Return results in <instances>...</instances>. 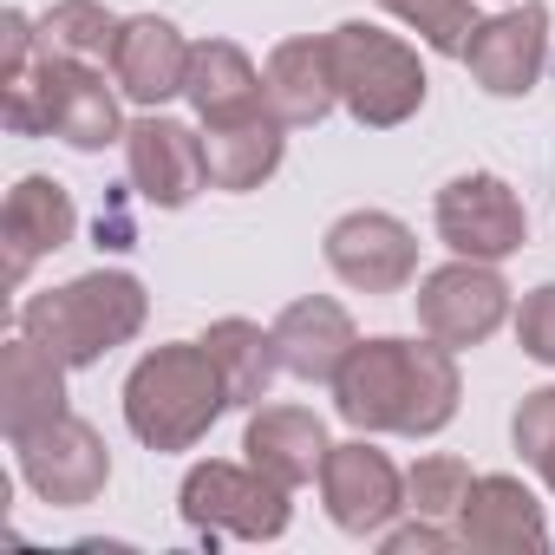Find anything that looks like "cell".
Segmentation results:
<instances>
[{
    "mask_svg": "<svg viewBox=\"0 0 555 555\" xmlns=\"http://www.w3.org/2000/svg\"><path fill=\"white\" fill-rule=\"evenodd\" d=\"M464 379H457V353L444 340H360L347 353V366L334 373V412L366 431V438H438L457 418Z\"/></svg>",
    "mask_w": 555,
    "mask_h": 555,
    "instance_id": "cell-1",
    "label": "cell"
},
{
    "mask_svg": "<svg viewBox=\"0 0 555 555\" xmlns=\"http://www.w3.org/2000/svg\"><path fill=\"white\" fill-rule=\"evenodd\" d=\"M118 86H105L99 60H66L53 47H40L34 66L0 79V118L14 138H60L73 151H105L125 144V112H118Z\"/></svg>",
    "mask_w": 555,
    "mask_h": 555,
    "instance_id": "cell-2",
    "label": "cell"
},
{
    "mask_svg": "<svg viewBox=\"0 0 555 555\" xmlns=\"http://www.w3.org/2000/svg\"><path fill=\"white\" fill-rule=\"evenodd\" d=\"M144 321H151V295L125 268H92L66 288H47V295L21 301V334L73 373L99 366L112 347H131L144 334Z\"/></svg>",
    "mask_w": 555,
    "mask_h": 555,
    "instance_id": "cell-3",
    "label": "cell"
},
{
    "mask_svg": "<svg viewBox=\"0 0 555 555\" xmlns=\"http://www.w3.org/2000/svg\"><path fill=\"white\" fill-rule=\"evenodd\" d=\"M229 412V386L203 340L151 347L125 379V425L144 451H190Z\"/></svg>",
    "mask_w": 555,
    "mask_h": 555,
    "instance_id": "cell-4",
    "label": "cell"
},
{
    "mask_svg": "<svg viewBox=\"0 0 555 555\" xmlns=\"http://www.w3.org/2000/svg\"><path fill=\"white\" fill-rule=\"evenodd\" d=\"M334 47V79H340V105L360 131H399L405 118L425 112L431 79L418 66V47L373 27V21H340L327 34Z\"/></svg>",
    "mask_w": 555,
    "mask_h": 555,
    "instance_id": "cell-5",
    "label": "cell"
},
{
    "mask_svg": "<svg viewBox=\"0 0 555 555\" xmlns=\"http://www.w3.org/2000/svg\"><path fill=\"white\" fill-rule=\"evenodd\" d=\"M295 490L288 483H274L268 470H255L248 457L242 464H229V457H209V464H190V477H183V490H177V509H183V522L216 548L222 535H235V542H274L288 529V516H295V503H288Z\"/></svg>",
    "mask_w": 555,
    "mask_h": 555,
    "instance_id": "cell-6",
    "label": "cell"
},
{
    "mask_svg": "<svg viewBox=\"0 0 555 555\" xmlns=\"http://www.w3.org/2000/svg\"><path fill=\"white\" fill-rule=\"evenodd\" d=\"M503 321H516V308H509V282L496 274V261L451 255L444 268L418 274V327L444 340L451 353L483 347Z\"/></svg>",
    "mask_w": 555,
    "mask_h": 555,
    "instance_id": "cell-7",
    "label": "cell"
},
{
    "mask_svg": "<svg viewBox=\"0 0 555 555\" xmlns=\"http://www.w3.org/2000/svg\"><path fill=\"white\" fill-rule=\"evenodd\" d=\"M438 216V242L451 255H470V261H509L522 242H529V216H522V196L496 177V170H464L438 190L431 203Z\"/></svg>",
    "mask_w": 555,
    "mask_h": 555,
    "instance_id": "cell-8",
    "label": "cell"
},
{
    "mask_svg": "<svg viewBox=\"0 0 555 555\" xmlns=\"http://www.w3.org/2000/svg\"><path fill=\"white\" fill-rule=\"evenodd\" d=\"M321 503H327V522L340 535H360V542H379L399 509H405V470L366 444V431L353 444H334L327 464H321Z\"/></svg>",
    "mask_w": 555,
    "mask_h": 555,
    "instance_id": "cell-9",
    "label": "cell"
},
{
    "mask_svg": "<svg viewBox=\"0 0 555 555\" xmlns=\"http://www.w3.org/2000/svg\"><path fill=\"white\" fill-rule=\"evenodd\" d=\"M14 457H21L27 490H34L40 503H53V509H86V503H99L105 483H112V451H105V438H99L86 418H73V412L53 418L47 431L21 438Z\"/></svg>",
    "mask_w": 555,
    "mask_h": 555,
    "instance_id": "cell-10",
    "label": "cell"
},
{
    "mask_svg": "<svg viewBox=\"0 0 555 555\" xmlns=\"http://www.w3.org/2000/svg\"><path fill=\"white\" fill-rule=\"evenodd\" d=\"M125 177L151 209H190L209 190L203 131H190L164 112H138L125 125Z\"/></svg>",
    "mask_w": 555,
    "mask_h": 555,
    "instance_id": "cell-11",
    "label": "cell"
},
{
    "mask_svg": "<svg viewBox=\"0 0 555 555\" xmlns=\"http://www.w3.org/2000/svg\"><path fill=\"white\" fill-rule=\"evenodd\" d=\"M321 255H327V268L340 274V282L360 288V295H399V288H412V274H418V235L392 209H347L327 229Z\"/></svg>",
    "mask_w": 555,
    "mask_h": 555,
    "instance_id": "cell-12",
    "label": "cell"
},
{
    "mask_svg": "<svg viewBox=\"0 0 555 555\" xmlns=\"http://www.w3.org/2000/svg\"><path fill=\"white\" fill-rule=\"evenodd\" d=\"M464 66L490 99H529L548 73V8L522 0V8L477 21L464 40Z\"/></svg>",
    "mask_w": 555,
    "mask_h": 555,
    "instance_id": "cell-13",
    "label": "cell"
},
{
    "mask_svg": "<svg viewBox=\"0 0 555 555\" xmlns=\"http://www.w3.org/2000/svg\"><path fill=\"white\" fill-rule=\"evenodd\" d=\"M112 86L144 105V112H164L170 99H183V79H190V40L177 34V21L164 14H131L118 27V47H112Z\"/></svg>",
    "mask_w": 555,
    "mask_h": 555,
    "instance_id": "cell-14",
    "label": "cell"
},
{
    "mask_svg": "<svg viewBox=\"0 0 555 555\" xmlns=\"http://www.w3.org/2000/svg\"><path fill=\"white\" fill-rule=\"evenodd\" d=\"M457 542L477 548V555H542L548 548V522H542L535 490L522 477H509V470L477 477L464 509H457Z\"/></svg>",
    "mask_w": 555,
    "mask_h": 555,
    "instance_id": "cell-15",
    "label": "cell"
},
{
    "mask_svg": "<svg viewBox=\"0 0 555 555\" xmlns=\"http://www.w3.org/2000/svg\"><path fill=\"white\" fill-rule=\"evenodd\" d=\"M79 235V203L60 177H21L8 190V209H0V242H8V282L21 288L34 261L60 255Z\"/></svg>",
    "mask_w": 555,
    "mask_h": 555,
    "instance_id": "cell-16",
    "label": "cell"
},
{
    "mask_svg": "<svg viewBox=\"0 0 555 555\" xmlns=\"http://www.w3.org/2000/svg\"><path fill=\"white\" fill-rule=\"evenodd\" d=\"M261 86H268V112L282 118L288 131H308L321 118H334L340 105V79H334V47L327 34H295L268 53L261 66Z\"/></svg>",
    "mask_w": 555,
    "mask_h": 555,
    "instance_id": "cell-17",
    "label": "cell"
},
{
    "mask_svg": "<svg viewBox=\"0 0 555 555\" xmlns=\"http://www.w3.org/2000/svg\"><path fill=\"white\" fill-rule=\"evenodd\" d=\"M327 451H334V438H327L321 412H308V405H255V412H248L242 457H248L255 470H268L274 483H288V490L321 483Z\"/></svg>",
    "mask_w": 555,
    "mask_h": 555,
    "instance_id": "cell-18",
    "label": "cell"
},
{
    "mask_svg": "<svg viewBox=\"0 0 555 555\" xmlns=\"http://www.w3.org/2000/svg\"><path fill=\"white\" fill-rule=\"evenodd\" d=\"M274 347H282V373L308 379V386H334V373L347 366V353L360 347V327L340 301L327 295H301L274 321Z\"/></svg>",
    "mask_w": 555,
    "mask_h": 555,
    "instance_id": "cell-19",
    "label": "cell"
},
{
    "mask_svg": "<svg viewBox=\"0 0 555 555\" xmlns=\"http://www.w3.org/2000/svg\"><path fill=\"white\" fill-rule=\"evenodd\" d=\"M183 99L196 112V125H242V118H261L268 112V86L255 73V60L235 47V40H196L190 47V79H183Z\"/></svg>",
    "mask_w": 555,
    "mask_h": 555,
    "instance_id": "cell-20",
    "label": "cell"
},
{
    "mask_svg": "<svg viewBox=\"0 0 555 555\" xmlns=\"http://www.w3.org/2000/svg\"><path fill=\"white\" fill-rule=\"evenodd\" d=\"M66 373L47 347H34L27 334L8 340V353H0V431H8V444L47 431L53 418H66Z\"/></svg>",
    "mask_w": 555,
    "mask_h": 555,
    "instance_id": "cell-21",
    "label": "cell"
},
{
    "mask_svg": "<svg viewBox=\"0 0 555 555\" xmlns=\"http://www.w3.org/2000/svg\"><path fill=\"white\" fill-rule=\"evenodd\" d=\"M288 157V125L261 112V118H242V125H209L203 131V164H209V190H261Z\"/></svg>",
    "mask_w": 555,
    "mask_h": 555,
    "instance_id": "cell-22",
    "label": "cell"
},
{
    "mask_svg": "<svg viewBox=\"0 0 555 555\" xmlns=\"http://www.w3.org/2000/svg\"><path fill=\"white\" fill-rule=\"evenodd\" d=\"M203 347H209V360H216V373H222V386H229V405H248V412L268 399L274 373H282V347H274V327H255V321H242V314L209 321Z\"/></svg>",
    "mask_w": 555,
    "mask_h": 555,
    "instance_id": "cell-23",
    "label": "cell"
},
{
    "mask_svg": "<svg viewBox=\"0 0 555 555\" xmlns=\"http://www.w3.org/2000/svg\"><path fill=\"white\" fill-rule=\"evenodd\" d=\"M118 14L105 8V0H53V8L40 14V40L66 60H112L118 47Z\"/></svg>",
    "mask_w": 555,
    "mask_h": 555,
    "instance_id": "cell-24",
    "label": "cell"
},
{
    "mask_svg": "<svg viewBox=\"0 0 555 555\" xmlns=\"http://www.w3.org/2000/svg\"><path fill=\"white\" fill-rule=\"evenodd\" d=\"M470 483H477V470H470L464 457H451V451H431V457H418V464L405 470V509H412V516H431V522H451V529H457V509H464Z\"/></svg>",
    "mask_w": 555,
    "mask_h": 555,
    "instance_id": "cell-25",
    "label": "cell"
},
{
    "mask_svg": "<svg viewBox=\"0 0 555 555\" xmlns=\"http://www.w3.org/2000/svg\"><path fill=\"white\" fill-rule=\"evenodd\" d=\"M379 8H386L392 21H405L431 53H451V60H464V40H470V27H477V8H470V0H379Z\"/></svg>",
    "mask_w": 555,
    "mask_h": 555,
    "instance_id": "cell-26",
    "label": "cell"
},
{
    "mask_svg": "<svg viewBox=\"0 0 555 555\" xmlns=\"http://www.w3.org/2000/svg\"><path fill=\"white\" fill-rule=\"evenodd\" d=\"M509 444H516V457L555 490V386H535V392L516 399V412H509Z\"/></svg>",
    "mask_w": 555,
    "mask_h": 555,
    "instance_id": "cell-27",
    "label": "cell"
},
{
    "mask_svg": "<svg viewBox=\"0 0 555 555\" xmlns=\"http://www.w3.org/2000/svg\"><path fill=\"white\" fill-rule=\"evenodd\" d=\"M516 347L535 366H555V282H542V288L522 295V308H516Z\"/></svg>",
    "mask_w": 555,
    "mask_h": 555,
    "instance_id": "cell-28",
    "label": "cell"
},
{
    "mask_svg": "<svg viewBox=\"0 0 555 555\" xmlns=\"http://www.w3.org/2000/svg\"><path fill=\"white\" fill-rule=\"evenodd\" d=\"M379 548H386V555H438V548H464V542H457V529H451V522L412 516V522H392V529L379 535Z\"/></svg>",
    "mask_w": 555,
    "mask_h": 555,
    "instance_id": "cell-29",
    "label": "cell"
}]
</instances>
